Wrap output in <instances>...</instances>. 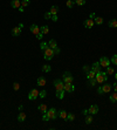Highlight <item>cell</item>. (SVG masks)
Segmentation results:
<instances>
[{"instance_id":"cell-28","label":"cell","mask_w":117,"mask_h":130,"mask_svg":"<svg viewBox=\"0 0 117 130\" xmlns=\"http://www.w3.org/2000/svg\"><path fill=\"white\" fill-rule=\"evenodd\" d=\"M64 90H56V97L60 98V100H62V98L64 97Z\"/></svg>"},{"instance_id":"cell-16","label":"cell","mask_w":117,"mask_h":130,"mask_svg":"<svg viewBox=\"0 0 117 130\" xmlns=\"http://www.w3.org/2000/svg\"><path fill=\"white\" fill-rule=\"evenodd\" d=\"M11 6H12L13 8H19V7L21 6V1H20V0H12V1H11Z\"/></svg>"},{"instance_id":"cell-45","label":"cell","mask_w":117,"mask_h":130,"mask_svg":"<svg viewBox=\"0 0 117 130\" xmlns=\"http://www.w3.org/2000/svg\"><path fill=\"white\" fill-rule=\"evenodd\" d=\"M83 70H84V71H86V73H87V71H89V70H90V68H89V66H83Z\"/></svg>"},{"instance_id":"cell-34","label":"cell","mask_w":117,"mask_h":130,"mask_svg":"<svg viewBox=\"0 0 117 130\" xmlns=\"http://www.w3.org/2000/svg\"><path fill=\"white\" fill-rule=\"evenodd\" d=\"M48 47H49V46H48V42H41V45H40L41 50H46Z\"/></svg>"},{"instance_id":"cell-20","label":"cell","mask_w":117,"mask_h":130,"mask_svg":"<svg viewBox=\"0 0 117 130\" xmlns=\"http://www.w3.org/2000/svg\"><path fill=\"white\" fill-rule=\"evenodd\" d=\"M25 120H26V114L21 111V113L18 115V121H19V122H25Z\"/></svg>"},{"instance_id":"cell-52","label":"cell","mask_w":117,"mask_h":130,"mask_svg":"<svg viewBox=\"0 0 117 130\" xmlns=\"http://www.w3.org/2000/svg\"><path fill=\"white\" fill-rule=\"evenodd\" d=\"M115 79H116V81H117V73L115 74Z\"/></svg>"},{"instance_id":"cell-50","label":"cell","mask_w":117,"mask_h":130,"mask_svg":"<svg viewBox=\"0 0 117 130\" xmlns=\"http://www.w3.org/2000/svg\"><path fill=\"white\" fill-rule=\"evenodd\" d=\"M94 18H95V13H91L90 14V19H94Z\"/></svg>"},{"instance_id":"cell-44","label":"cell","mask_w":117,"mask_h":130,"mask_svg":"<svg viewBox=\"0 0 117 130\" xmlns=\"http://www.w3.org/2000/svg\"><path fill=\"white\" fill-rule=\"evenodd\" d=\"M42 120H43V121H49V118H48V116H47L46 114L42 115Z\"/></svg>"},{"instance_id":"cell-19","label":"cell","mask_w":117,"mask_h":130,"mask_svg":"<svg viewBox=\"0 0 117 130\" xmlns=\"http://www.w3.org/2000/svg\"><path fill=\"white\" fill-rule=\"evenodd\" d=\"M49 12H50V14L52 15H56L58 12V6H52L50 7V9H49Z\"/></svg>"},{"instance_id":"cell-42","label":"cell","mask_w":117,"mask_h":130,"mask_svg":"<svg viewBox=\"0 0 117 130\" xmlns=\"http://www.w3.org/2000/svg\"><path fill=\"white\" fill-rule=\"evenodd\" d=\"M36 39H38V40H42V39H43V34L41 32L39 33V34H36Z\"/></svg>"},{"instance_id":"cell-30","label":"cell","mask_w":117,"mask_h":130,"mask_svg":"<svg viewBox=\"0 0 117 130\" xmlns=\"http://www.w3.org/2000/svg\"><path fill=\"white\" fill-rule=\"evenodd\" d=\"M105 69H107L105 71H107V74H108V75H111V74H115V70H114V68H113L111 66H108V67H107Z\"/></svg>"},{"instance_id":"cell-39","label":"cell","mask_w":117,"mask_h":130,"mask_svg":"<svg viewBox=\"0 0 117 130\" xmlns=\"http://www.w3.org/2000/svg\"><path fill=\"white\" fill-rule=\"evenodd\" d=\"M19 88H20V84H19L18 82H14V83H13V89L17 92V90H19Z\"/></svg>"},{"instance_id":"cell-46","label":"cell","mask_w":117,"mask_h":130,"mask_svg":"<svg viewBox=\"0 0 117 130\" xmlns=\"http://www.w3.org/2000/svg\"><path fill=\"white\" fill-rule=\"evenodd\" d=\"M52 20H53L54 22H56V21H58V15H52Z\"/></svg>"},{"instance_id":"cell-33","label":"cell","mask_w":117,"mask_h":130,"mask_svg":"<svg viewBox=\"0 0 117 130\" xmlns=\"http://www.w3.org/2000/svg\"><path fill=\"white\" fill-rule=\"evenodd\" d=\"M74 0H67V2H66V5H67V7L68 8H73L74 7Z\"/></svg>"},{"instance_id":"cell-49","label":"cell","mask_w":117,"mask_h":130,"mask_svg":"<svg viewBox=\"0 0 117 130\" xmlns=\"http://www.w3.org/2000/svg\"><path fill=\"white\" fill-rule=\"evenodd\" d=\"M113 87H114V89H115V92H117V81H116V82H115V83H114V86H113Z\"/></svg>"},{"instance_id":"cell-9","label":"cell","mask_w":117,"mask_h":130,"mask_svg":"<svg viewBox=\"0 0 117 130\" xmlns=\"http://www.w3.org/2000/svg\"><path fill=\"white\" fill-rule=\"evenodd\" d=\"M83 25H84V27L86 28H92L94 27V25H95V21H94V19H87L84 22H83Z\"/></svg>"},{"instance_id":"cell-13","label":"cell","mask_w":117,"mask_h":130,"mask_svg":"<svg viewBox=\"0 0 117 130\" xmlns=\"http://www.w3.org/2000/svg\"><path fill=\"white\" fill-rule=\"evenodd\" d=\"M101 87H102V90H103V94H105V93H110V90H111V88H113V86H111V84H109V83H105V84H102Z\"/></svg>"},{"instance_id":"cell-12","label":"cell","mask_w":117,"mask_h":130,"mask_svg":"<svg viewBox=\"0 0 117 130\" xmlns=\"http://www.w3.org/2000/svg\"><path fill=\"white\" fill-rule=\"evenodd\" d=\"M101 65H100V62H94L92 65H91V70H94L95 73H98V71H101Z\"/></svg>"},{"instance_id":"cell-25","label":"cell","mask_w":117,"mask_h":130,"mask_svg":"<svg viewBox=\"0 0 117 130\" xmlns=\"http://www.w3.org/2000/svg\"><path fill=\"white\" fill-rule=\"evenodd\" d=\"M40 32L42 33V34H48V33H49V27L45 25V26L40 27Z\"/></svg>"},{"instance_id":"cell-5","label":"cell","mask_w":117,"mask_h":130,"mask_svg":"<svg viewBox=\"0 0 117 130\" xmlns=\"http://www.w3.org/2000/svg\"><path fill=\"white\" fill-rule=\"evenodd\" d=\"M54 87H55V89L56 90H64L63 88H64V82L62 81V80H54Z\"/></svg>"},{"instance_id":"cell-35","label":"cell","mask_w":117,"mask_h":130,"mask_svg":"<svg viewBox=\"0 0 117 130\" xmlns=\"http://www.w3.org/2000/svg\"><path fill=\"white\" fill-rule=\"evenodd\" d=\"M74 2L76 4V5H79V6H83V5H86V0H74Z\"/></svg>"},{"instance_id":"cell-11","label":"cell","mask_w":117,"mask_h":130,"mask_svg":"<svg viewBox=\"0 0 117 130\" xmlns=\"http://www.w3.org/2000/svg\"><path fill=\"white\" fill-rule=\"evenodd\" d=\"M29 29H30V33H33L34 35H36V34L40 33V27L38 25H30Z\"/></svg>"},{"instance_id":"cell-17","label":"cell","mask_w":117,"mask_h":130,"mask_svg":"<svg viewBox=\"0 0 117 130\" xmlns=\"http://www.w3.org/2000/svg\"><path fill=\"white\" fill-rule=\"evenodd\" d=\"M48 46H49V47H50L52 49L56 48V47H58V42H56V40H54V39L49 40V42H48Z\"/></svg>"},{"instance_id":"cell-10","label":"cell","mask_w":117,"mask_h":130,"mask_svg":"<svg viewBox=\"0 0 117 130\" xmlns=\"http://www.w3.org/2000/svg\"><path fill=\"white\" fill-rule=\"evenodd\" d=\"M89 114L90 115H96L97 113H98V107L96 105V104H92V105H90L89 107Z\"/></svg>"},{"instance_id":"cell-41","label":"cell","mask_w":117,"mask_h":130,"mask_svg":"<svg viewBox=\"0 0 117 130\" xmlns=\"http://www.w3.org/2000/svg\"><path fill=\"white\" fill-rule=\"evenodd\" d=\"M53 52H54V55H58L61 50H60V48H58V47H56V48H54V49H53Z\"/></svg>"},{"instance_id":"cell-3","label":"cell","mask_w":117,"mask_h":130,"mask_svg":"<svg viewBox=\"0 0 117 130\" xmlns=\"http://www.w3.org/2000/svg\"><path fill=\"white\" fill-rule=\"evenodd\" d=\"M62 81H63L64 83H73L74 77H73V75H71L69 71H64L63 75H62Z\"/></svg>"},{"instance_id":"cell-51","label":"cell","mask_w":117,"mask_h":130,"mask_svg":"<svg viewBox=\"0 0 117 130\" xmlns=\"http://www.w3.org/2000/svg\"><path fill=\"white\" fill-rule=\"evenodd\" d=\"M18 27H20V28H22V27H24V24H19V26H18Z\"/></svg>"},{"instance_id":"cell-38","label":"cell","mask_w":117,"mask_h":130,"mask_svg":"<svg viewBox=\"0 0 117 130\" xmlns=\"http://www.w3.org/2000/svg\"><path fill=\"white\" fill-rule=\"evenodd\" d=\"M43 17H45V19H46V20H49V19H52V14H50V12H46Z\"/></svg>"},{"instance_id":"cell-1","label":"cell","mask_w":117,"mask_h":130,"mask_svg":"<svg viewBox=\"0 0 117 130\" xmlns=\"http://www.w3.org/2000/svg\"><path fill=\"white\" fill-rule=\"evenodd\" d=\"M95 79H96L97 83H104L108 81V74H107V71H98V73H96Z\"/></svg>"},{"instance_id":"cell-40","label":"cell","mask_w":117,"mask_h":130,"mask_svg":"<svg viewBox=\"0 0 117 130\" xmlns=\"http://www.w3.org/2000/svg\"><path fill=\"white\" fill-rule=\"evenodd\" d=\"M111 62H113L115 66H117V55H116V54H115V55H113V58H111Z\"/></svg>"},{"instance_id":"cell-27","label":"cell","mask_w":117,"mask_h":130,"mask_svg":"<svg viewBox=\"0 0 117 130\" xmlns=\"http://www.w3.org/2000/svg\"><path fill=\"white\" fill-rule=\"evenodd\" d=\"M74 120H75V115H74L73 113H68V115H67V118H66V121L73 122Z\"/></svg>"},{"instance_id":"cell-21","label":"cell","mask_w":117,"mask_h":130,"mask_svg":"<svg viewBox=\"0 0 117 130\" xmlns=\"http://www.w3.org/2000/svg\"><path fill=\"white\" fill-rule=\"evenodd\" d=\"M95 75H96V73L94 71V70H89V71H87V80H90V79H94L95 77Z\"/></svg>"},{"instance_id":"cell-29","label":"cell","mask_w":117,"mask_h":130,"mask_svg":"<svg viewBox=\"0 0 117 130\" xmlns=\"http://www.w3.org/2000/svg\"><path fill=\"white\" fill-rule=\"evenodd\" d=\"M50 70H52V67H50L49 65H43L42 66V71H43V73H49Z\"/></svg>"},{"instance_id":"cell-14","label":"cell","mask_w":117,"mask_h":130,"mask_svg":"<svg viewBox=\"0 0 117 130\" xmlns=\"http://www.w3.org/2000/svg\"><path fill=\"white\" fill-rule=\"evenodd\" d=\"M12 35H13V36H19V35H21V28H20V27H14V28H12Z\"/></svg>"},{"instance_id":"cell-26","label":"cell","mask_w":117,"mask_h":130,"mask_svg":"<svg viewBox=\"0 0 117 130\" xmlns=\"http://www.w3.org/2000/svg\"><path fill=\"white\" fill-rule=\"evenodd\" d=\"M94 21H95L96 25H102V24H103V18H101V17H95V18H94Z\"/></svg>"},{"instance_id":"cell-37","label":"cell","mask_w":117,"mask_h":130,"mask_svg":"<svg viewBox=\"0 0 117 130\" xmlns=\"http://www.w3.org/2000/svg\"><path fill=\"white\" fill-rule=\"evenodd\" d=\"M39 96H40L41 98H45L46 96H47V92H46V90H41V92L39 93Z\"/></svg>"},{"instance_id":"cell-47","label":"cell","mask_w":117,"mask_h":130,"mask_svg":"<svg viewBox=\"0 0 117 130\" xmlns=\"http://www.w3.org/2000/svg\"><path fill=\"white\" fill-rule=\"evenodd\" d=\"M82 114H83V115L86 116V115H88V114H89V110H88V109H84V110L82 111Z\"/></svg>"},{"instance_id":"cell-15","label":"cell","mask_w":117,"mask_h":130,"mask_svg":"<svg viewBox=\"0 0 117 130\" xmlns=\"http://www.w3.org/2000/svg\"><path fill=\"white\" fill-rule=\"evenodd\" d=\"M36 82H38V86H41V87H45L46 83H47V81H46V79H45L43 76H40Z\"/></svg>"},{"instance_id":"cell-7","label":"cell","mask_w":117,"mask_h":130,"mask_svg":"<svg viewBox=\"0 0 117 130\" xmlns=\"http://www.w3.org/2000/svg\"><path fill=\"white\" fill-rule=\"evenodd\" d=\"M98 62H100L101 67H104V68H107L108 66H110V60H109L108 58H105V56H102Z\"/></svg>"},{"instance_id":"cell-18","label":"cell","mask_w":117,"mask_h":130,"mask_svg":"<svg viewBox=\"0 0 117 130\" xmlns=\"http://www.w3.org/2000/svg\"><path fill=\"white\" fill-rule=\"evenodd\" d=\"M58 117H60V118H63V120L67 118L68 113H67L66 110H60V111H58Z\"/></svg>"},{"instance_id":"cell-32","label":"cell","mask_w":117,"mask_h":130,"mask_svg":"<svg viewBox=\"0 0 117 130\" xmlns=\"http://www.w3.org/2000/svg\"><path fill=\"white\" fill-rule=\"evenodd\" d=\"M96 83H97V81H96V79H95V77H94V79H90V80H88V84H89L90 87H94Z\"/></svg>"},{"instance_id":"cell-22","label":"cell","mask_w":117,"mask_h":130,"mask_svg":"<svg viewBox=\"0 0 117 130\" xmlns=\"http://www.w3.org/2000/svg\"><path fill=\"white\" fill-rule=\"evenodd\" d=\"M84 122L87 123V124H91L92 122H94V118H92V116L91 115H86V120H84Z\"/></svg>"},{"instance_id":"cell-4","label":"cell","mask_w":117,"mask_h":130,"mask_svg":"<svg viewBox=\"0 0 117 130\" xmlns=\"http://www.w3.org/2000/svg\"><path fill=\"white\" fill-rule=\"evenodd\" d=\"M43 55H45V59L46 60H52L53 56H54V52L50 47H48L46 50H43Z\"/></svg>"},{"instance_id":"cell-43","label":"cell","mask_w":117,"mask_h":130,"mask_svg":"<svg viewBox=\"0 0 117 130\" xmlns=\"http://www.w3.org/2000/svg\"><path fill=\"white\" fill-rule=\"evenodd\" d=\"M97 93H98L100 95H103V90H102V87H98V88H97Z\"/></svg>"},{"instance_id":"cell-36","label":"cell","mask_w":117,"mask_h":130,"mask_svg":"<svg viewBox=\"0 0 117 130\" xmlns=\"http://www.w3.org/2000/svg\"><path fill=\"white\" fill-rule=\"evenodd\" d=\"M29 4H30V0H22L21 1V6L22 7H27Z\"/></svg>"},{"instance_id":"cell-48","label":"cell","mask_w":117,"mask_h":130,"mask_svg":"<svg viewBox=\"0 0 117 130\" xmlns=\"http://www.w3.org/2000/svg\"><path fill=\"white\" fill-rule=\"evenodd\" d=\"M24 8H25V7H22V6H20V7H19V8H18V11H19V12H21V13H22V12H24V11H25V9H24Z\"/></svg>"},{"instance_id":"cell-8","label":"cell","mask_w":117,"mask_h":130,"mask_svg":"<svg viewBox=\"0 0 117 130\" xmlns=\"http://www.w3.org/2000/svg\"><path fill=\"white\" fill-rule=\"evenodd\" d=\"M63 89H64L66 93H73L75 90V87H74L73 83H64V88Z\"/></svg>"},{"instance_id":"cell-23","label":"cell","mask_w":117,"mask_h":130,"mask_svg":"<svg viewBox=\"0 0 117 130\" xmlns=\"http://www.w3.org/2000/svg\"><path fill=\"white\" fill-rule=\"evenodd\" d=\"M38 109H39V110L43 114V113H46V111H47V109H48V108H47V105H46L45 103H42V104H40V105L38 107Z\"/></svg>"},{"instance_id":"cell-2","label":"cell","mask_w":117,"mask_h":130,"mask_svg":"<svg viewBox=\"0 0 117 130\" xmlns=\"http://www.w3.org/2000/svg\"><path fill=\"white\" fill-rule=\"evenodd\" d=\"M43 114H46V115L48 116V118H49V120H56V118L58 117V113L56 111V109H55V108L47 109V111H46V113H43Z\"/></svg>"},{"instance_id":"cell-31","label":"cell","mask_w":117,"mask_h":130,"mask_svg":"<svg viewBox=\"0 0 117 130\" xmlns=\"http://www.w3.org/2000/svg\"><path fill=\"white\" fill-rule=\"evenodd\" d=\"M109 98H110V101H111L113 103H116L117 102V92H115L114 94H111Z\"/></svg>"},{"instance_id":"cell-24","label":"cell","mask_w":117,"mask_h":130,"mask_svg":"<svg viewBox=\"0 0 117 130\" xmlns=\"http://www.w3.org/2000/svg\"><path fill=\"white\" fill-rule=\"evenodd\" d=\"M109 27H111V28H116L117 27V20L116 19H111L110 21H109Z\"/></svg>"},{"instance_id":"cell-6","label":"cell","mask_w":117,"mask_h":130,"mask_svg":"<svg viewBox=\"0 0 117 130\" xmlns=\"http://www.w3.org/2000/svg\"><path fill=\"white\" fill-rule=\"evenodd\" d=\"M39 90L38 89H32L30 92H29L28 94V98L30 100V101H34V100H36V98L39 97Z\"/></svg>"}]
</instances>
